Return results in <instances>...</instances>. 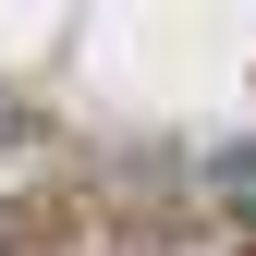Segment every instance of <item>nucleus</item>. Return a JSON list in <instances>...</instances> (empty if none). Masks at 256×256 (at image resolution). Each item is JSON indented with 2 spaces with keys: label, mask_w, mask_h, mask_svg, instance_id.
Listing matches in <instances>:
<instances>
[{
  "label": "nucleus",
  "mask_w": 256,
  "mask_h": 256,
  "mask_svg": "<svg viewBox=\"0 0 256 256\" xmlns=\"http://www.w3.org/2000/svg\"><path fill=\"white\" fill-rule=\"evenodd\" d=\"M49 232V208H24V196H0V244H37Z\"/></svg>",
  "instance_id": "2"
},
{
  "label": "nucleus",
  "mask_w": 256,
  "mask_h": 256,
  "mask_svg": "<svg viewBox=\"0 0 256 256\" xmlns=\"http://www.w3.org/2000/svg\"><path fill=\"white\" fill-rule=\"evenodd\" d=\"M37 134V98H24V86H0V146H24Z\"/></svg>",
  "instance_id": "1"
}]
</instances>
